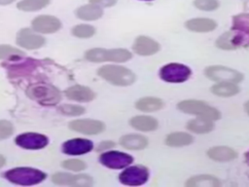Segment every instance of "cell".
<instances>
[{"label": "cell", "instance_id": "e575fe53", "mask_svg": "<svg viewBox=\"0 0 249 187\" xmlns=\"http://www.w3.org/2000/svg\"><path fill=\"white\" fill-rule=\"evenodd\" d=\"M62 167L70 169V170H75V171H80L86 168V164L78 159H71V160H66L62 163Z\"/></svg>", "mask_w": 249, "mask_h": 187}, {"label": "cell", "instance_id": "83f0119b", "mask_svg": "<svg viewBox=\"0 0 249 187\" xmlns=\"http://www.w3.org/2000/svg\"><path fill=\"white\" fill-rule=\"evenodd\" d=\"M193 136L187 132H171L165 138V143L171 147H181L189 145L193 142Z\"/></svg>", "mask_w": 249, "mask_h": 187}, {"label": "cell", "instance_id": "f35d334b", "mask_svg": "<svg viewBox=\"0 0 249 187\" xmlns=\"http://www.w3.org/2000/svg\"><path fill=\"white\" fill-rule=\"evenodd\" d=\"M15 0H0V5H8L13 3Z\"/></svg>", "mask_w": 249, "mask_h": 187}, {"label": "cell", "instance_id": "d4e9b609", "mask_svg": "<svg viewBox=\"0 0 249 187\" xmlns=\"http://www.w3.org/2000/svg\"><path fill=\"white\" fill-rule=\"evenodd\" d=\"M187 129L196 133H207L214 129V125L209 119L197 117L188 122Z\"/></svg>", "mask_w": 249, "mask_h": 187}, {"label": "cell", "instance_id": "9c48e42d", "mask_svg": "<svg viewBox=\"0 0 249 187\" xmlns=\"http://www.w3.org/2000/svg\"><path fill=\"white\" fill-rule=\"evenodd\" d=\"M100 163L109 168L114 169H120L127 167L133 162V158L124 152L119 151H109L103 153L99 158Z\"/></svg>", "mask_w": 249, "mask_h": 187}, {"label": "cell", "instance_id": "f546056e", "mask_svg": "<svg viewBox=\"0 0 249 187\" xmlns=\"http://www.w3.org/2000/svg\"><path fill=\"white\" fill-rule=\"evenodd\" d=\"M50 3V0H21L18 3V8L22 11H38Z\"/></svg>", "mask_w": 249, "mask_h": 187}, {"label": "cell", "instance_id": "4316f807", "mask_svg": "<svg viewBox=\"0 0 249 187\" xmlns=\"http://www.w3.org/2000/svg\"><path fill=\"white\" fill-rule=\"evenodd\" d=\"M103 14L102 9L94 4H89L80 7L76 11V15L79 19L84 20H94L99 19Z\"/></svg>", "mask_w": 249, "mask_h": 187}, {"label": "cell", "instance_id": "7bdbcfd3", "mask_svg": "<svg viewBox=\"0 0 249 187\" xmlns=\"http://www.w3.org/2000/svg\"><path fill=\"white\" fill-rule=\"evenodd\" d=\"M146 1H150V0H146Z\"/></svg>", "mask_w": 249, "mask_h": 187}, {"label": "cell", "instance_id": "5b68a950", "mask_svg": "<svg viewBox=\"0 0 249 187\" xmlns=\"http://www.w3.org/2000/svg\"><path fill=\"white\" fill-rule=\"evenodd\" d=\"M4 176L11 182L20 185H33L41 182L46 174L31 168H17L7 171Z\"/></svg>", "mask_w": 249, "mask_h": 187}, {"label": "cell", "instance_id": "8fae6325", "mask_svg": "<svg viewBox=\"0 0 249 187\" xmlns=\"http://www.w3.org/2000/svg\"><path fill=\"white\" fill-rule=\"evenodd\" d=\"M71 130L85 134H97L104 131L105 126L102 122L91 119L74 120L69 124Z\"/></svg>", "mask_w": 249, "mask_h": 187}, {"label": "cell", "instance_id": "30bf717a", "mask_svg": "<svg viewBox=\"0 0 249 187\" xmlns=\"http://www.w3.org/2000/svg\"><path fill=\"white\" fill-rule=\"evenodd\" d=\"M53 181L60 185L73 186H90L92 185V178L87 174H70L67 172H58L53 175Z\"/></svg>", "mask_w": 249, "mask_h": 187}, {"label": "cell", "instance_id": "cb8c5ba5", "mask_svg": "<svg viewBox=\"0 0 249 187\" xmlns=\"http://www.w3.org/2000/svg\"><path fill=\"white\" fill-rule=\"evenodd\" d=\"M186 185L189 187H218L221 185V182L212 175L200 174L188 179Z\"/></svg>", "mask_w": 249, "mask_h": 187}, {"label": "cell", "instance_id": "ac0fdd59", "mask_svg": "<svg viewBox=\"0 0 249 187\" xmlns=\"http://www.w3.org/2000/svg\"><path fill=\"white\" fill-rule=\"evenodd\" d=\"M232 29L239 33L245 46L249 45V14L234 16L232 19Z\"/></svg>", "mask_w": 249, "mask_h": 187}, {"label": "cell", "instance_id": "b9f144b4", "mask_svg": "<svg viewBox=\"0 0 249 187\" xmlns=\"http://www.w3.org/2000/svg\"><path fill=\"white\" fill-rule=\"evenodd\" d=\"M245 162L248 164V166H249V151H247L246 153H245Z\"/></svg>", "mask_w": 249, "mask_h": 187}, {"label": "cell", "instance_id": "5bb4252c", "mask_svg": "<svg viewBox=\"0 0 249 187\" xmlns=\"http://www.w3.org/2000/svg\"><path fill=\"white\" fill-rule=\"evenodd\" d=\"M132 49L139 56H151L160 51V44L148 36H138Z\"/></svg>", "mask_w": 249, "mask_h": 187}, {"label": "cell", "instance_id": "484cf974", "mask_svg": "<svg viewBox=\"0 0 249 187\" xmlns=\"http://www.w3.org/2000/svg\"><path fill=\"white\" fill-rule=\"evenodd\" d=\"M135 106L138 110L143 112H155L162 108L163 102L160 98L146 96L138 99L135 103Z\"/></svg>", "mask_w": 249, "mask_h": 187}, {"label": "cell", "instance_id": "7c38bea8", "mask_svg": "<svg viewBox=\"0 0 249 187\" xmlns=\"http://www.w3.org/2000/svg\"><path fill=\"white\" fill-rule=\"evenodd\" d=\"M16 143L25 149H41L48 144V138L39 133L26 132L16 138Z\"/></svg>", "mask_w": 249, "mask_h": 187}, {"label": "cell", "instance_id": "8d00e7d4", "mask_svg": "<svg viewBox=\"0 0 249 187\" xmlns=\"http://www.w3.org/2000/svg\"><path fill=\"white\" fill-rule=\"evenodd\" d=\"M89 2L99 7H110L116 3V0H89Z\"/></svg>", "mask_w": 249, "mask_h": 187}, {"label": "cell", "instance_id": "6da1fadb", "mask_svg": "<svg viewBox=\"0 0 249 187\" xmlns=\"http://www.w3.org/2000/svg\"><path fill=\"white\" fill-rule=\"evenodd\" d=\"M98 75L116 86H128L136 79L135 74L128 68L112 64L100 67L98 69Z\"/></svg>", "mask_w": 249, "mask_h": 187}, {"label": "cell", "instance_id": "f1b7e54d", "mask_svg": "<svg viewBox=\"0 0 249 187\" xmlns=\"http://www.w3.org/2000/svg\"><path fill=\"white\" fill-rule=\"evenodd\" d=\"M211 92L218 96L228 97V96L235 95L239 92V89L235 85V83L222 82V83H218V84L212 86Z\"/></svg>", "mask_w": 249, "mask_h": 187}, {"label": "cell", "instance_id": "9a60e30c", "mask_svg": "<svg viewBox=\"0 0 249 187\" xmlns=\"http://www.w3.org/2000/svg\"><path fill=\"white\" fill-rule=\"evenodd\" d=\"M60 21L52 16H40L33 19L32 27L41 33H53L60 28Z\"/></svg>", "mask_w": 249, "mask_h": 187}, {"label": "cell", "instance_id": "277c9868", "mask_svg": "<svg viewBox=\"0 0 249 187\" xmlns=\"http://www.w3.org/2000/svg\"><path fill=\"white\" fill-rule=\"evenodd\" d=\"M130 57H131L130 52L125 49L107 50L102 48H94V49L89 50L86 53V58L93 62H101V61L124 62L128 60Z\"/></svg>", "mask_w": 249, "mask_h": 187}, {"label": "cell", "instance_id": "d590c367", "mask_svg": "<svg viewBox=\"0 0 249 187\" xmlns=\"http://www.w3.org/2000/svg\"><path fill=\"white\" fill-rule=\"evenodd\" d=\"M13 125L6 120L0 121V140L9 137L13 133Z\"/></svg>", "mask_w": 249, "mask_h": 187}, {"label": "cell", "instance_id": "44dd1931", "mask_svg": "<svg viewBox=\"0 0 249 187\" xmlns=\"http://www.w3.org/2000/svg\"><path fill=\"white\" fill-rule=\"evenodd\" d=\"M129 124L132 128L141 131H155L159 126V123L155 118L144 115L132 117L129 121Z\"/></svg>", "mask_w": 249, "mask_h": 187}, {"label": "cell", "instance_id": "74e56055", "mask_svg": "<svg viewBox=\"0 0 249 187\" xmlns=\"http://www.w3.org/2000/svg\"><path fill=\"white\" fill-rule=\"evenodd\" d=\"M115 145V143L113 141H110V140H106V141H102L98 147H97V150L98 151H101V150H106V149H109V148H112L113 146Z\"/></svg>", "mask_w": 249, "mask_h": 187}, {"label": "cell", "instance_id": "52a82bcc", "mask_svg": "<svg viewBox=\"0 0 249 187\" xmlns=\"http://www.w3.org/2000/svg\"><path fill=\"white\" fill-rule=\"evenodd\" d=\"M205 75L213 81L222 83V82H229V83H238L242 81L243 75L238 72L237 70L221 66V65H212L205 69Z\"/></svg>", "mask_w": 249, "mask_h": 187}, {"label": "cell", "instance_id": "e0dca14e", "mask_svg": "<svg viewBox=\"0 0 249 187\" xmlns=\"http://www.w3.org/2000/svg\"><path fill=\"white\" fill-rule=\"evenodd\" d=\"M216 46L223 50H234L240 46H244V44L239 33L232 29L219 36L216 41Z\"/></svg>", "mask_w": 249, "mask_h": 187}, {"label": "cell", "instance_id": "603a6c76", "mask_svg": "<svg viewBox=\"0 0 249 187\" xmlns=\"http://www.w3.org/2000/svg\"><path fill=\"white\" fill-rule=\"evenodd\" d=\"M186 27L195 32H209L216 28L217 23L210 19H192L186 21Z\"/></svg>", "mask_w": 249, "mask_h": 187}, {"label": "cell", "instance_id": "7a4b0ae2", "mask_svg": "<svg viewBox=\"0 0 249 187\" xmlns=\"http://www.w3.org/2000/svg\"><path fill=\"white\" fill-rule=\"evenodd\" d=\"M177 107L180 111L184 113L196 115L198 117H203L211 121L218 120L221 117L220 112L216 108L208 105L207 103L201 100H196V99L182 100L178 103Z\"/></svg>", "mask_w": 249, "mask_h": 187}, {"label": "cell", "instance_id": "d6986e66", "mask_svg": "<svg viewBox=\"0 0 249 187\" xmlns=\"http://www.w3.org/2000/svg\"><path fill=\"white\" fill-rule=\"evenodd\" d=\"M123 147L128 150H141L148 145V139L141 134H125L120 138Z\"/></svg>", "mask_w": 249, "mask_h": 187}, {"label": "cell", "instance_id": "7402d4cb", "mask_svg": "<svg viewBox=\"0 0 249 187\" xmlns=\"http://www.w3.org/2000/svg\"><path fill=\"white\" fill-rule=\"evenodd\" d=\"M65 94L68 98L77 101H90L94 98V93L88 87L73 86L66 90Z\"/></svg>", "mask_w": 249, "mask_h": 187}, {"label": "cell", "instance_id": "60d3db41", "mask_svg": "<svg viewBox=\"0 0 249 187\" xmlns=\"http://www.w3.org/2000/svg\"><path fill=\"white\" fill-rule=\"evenodd\" d=\"M4 164H5V159L2 155H0V168H2L4 166Z\"/></svg>", "mask_w": 249, "mask_h": 187}, {"label": "cell", "instance_id": "836d02e7", "mask_svg": "<svg viewBox=\"0 0 249 187\" xmlns=\"http://www.w3.org/2000/svg\"><path fill=\"white\" fill-rule=\"evenodd\" d=\"M194 4L197 9L202 11H213L219 6L217 0H195Z\"/></svg>", "mask_w": 249, "mask_h": 187}, {"label": "cell", "instance_id": "ab89813d", "mask_svg": "<svg viewBox=\"0 0 249 187\" xmlns=\"http://www.w3.org/2000/svg\"><path fill=\"white\" fill-rule=\"evenodd\" d=\"M244 108H245V111L246 113L249 115V100L244 104Z\"/></svg>", "mask_w": 249, "mask_h": 187}, {"label": "cell", "instance_id": "ffe728a7", "mask_svg": "<svg viewBox=\"0 0 249 187\" xmlns=\"http://www.w3.org/2000/svg\"><path fill=\"white\" fill-rule=\"evenodd\" d=\"M207 156L218 162H228L236 158L237 153L231 147L228 146H215L207 151Z\"/></svg>", "mask_w": 249, "mask_h": 187}, {"label": "cell", "instance_id": "4fadbf2b", "mask_svg": "<svg viewBox=\"0 0 249 187\" xmlns=\"http://www.w3.org/2000/svg\"><path fill=\"white\" fill-rule=\"evenodd\" d=\"M17 43L25 49L33 50L38 49L45 43V40L42 36L35 33L29 28L21 29L17 36Z\"/></svg>", "mask_w": 249, "mask_h": 187}, {"label": "cell", "instance_id": "4dcf8cb0", "mask_svg": "<svg viewBox=\"0 0 249 187\" xmlns=\"http://www.w3.org/2000/svg\"><path fill=\"white\" fill-rule=\"evenodd\" d=\"M24 54L12 46L8 45H1L0 46V58L1 59H12V58H18L22 56Z\"/></svg>", "mask_w": 249, "mask_h": 187}, {"label": "cell", "instance_id": "d6a6232c", "mask_svg": "<svg viewBox=\"0 0 249 187\" xmlns=\"http://www.w3.org/2000/svg\"><path fill=\"white\" fill-rule=\"evenodd\" d=\"M59 109L63 114L70 115V116H78L85 112L84 107L79 105H74V104H63L59 107Z\"/></svg>", "mask_w": 249, "mask_h": 187}, {"label": "cell", "instance_id": "1f68e13d", "mask_svg": "<svg viewBox=\"0 0 249 187\" xmlns=\"http://www.w3.org/2000/svg\"><path fill=\"white\" fill-rule=\"evenodd\" d=\"M95 32V29L93 26L89 24H79L73 27L72 33L79 38H89L91 37Z\"/></svg>", "mask_w": 249, "mask_h": 187}, {"label": "cell", "instance_id": "3957f363", "mask_svg": "<svg viewBox=\"0 0 249 187\" xmlns=\"http://www.w3.org/2000/svg\"><path fill=\"white\" fill-rule=\"evenodd\" d=\"M26 94L29 97L43 105L56 104L61 98V94L56 88L46 84L32 85L27 89Z\"/></svg>", "mask_w": 249, "mask_h": 187}, {"label": "cell", "instance_id": "2e32d148", "mask_svg": "<svg viewBox=\"0 0 249 187\" xmlns=\"http://www.w3.org/2000/svg\"><path fill=\"white\" fill-rule=\"evenodd\" d=\"M93 148V144L89 139L74 138L64 142L62 150L68 155H81L89 152Z\"/></svg>", "mask_w": 249, "mask_h": 187}, {"label": "cell", "instance_id": "8992f818", "mask_svg": "<svg viewBox=\"0 0 249 187\" xmlns=\"http://www.w3.org/2000/svg\"><path fill=\"white\" fill-rule=\"evenodd\" d=\"M191 69L180 63H169L162 66L160 70V78L168 83H182L191 76Z\"/></svg>", "mask_w": 249, "mask_h": 187}, {"label": "cell", "instance_id": "ba28073f", "mask_svg": "<svg viewBox=\"0 0 249 187\" xmlns=\"http://www.w3.org/2000/svg\"><path fill=\"white\" fill-rule=\"evenodd\" d=\"M149 170L143 166H132L125 168L119 176L120 181L128 186H139L147 182Z\"/></svg>", "mask_w": 249, "mask_h": 187}]
</instances>
